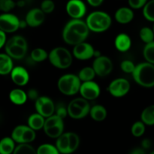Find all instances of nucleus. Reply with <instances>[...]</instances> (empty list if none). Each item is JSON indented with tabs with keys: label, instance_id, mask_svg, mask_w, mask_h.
<instances>
[{
	"label": "nucleus",
	"instance_id": "1",
	"mask_svg": "<svg viewBox=\"0 0 154 154\" xmlns=\"http://www.w3.org/2000/svg\"><path fill=\"white\" fill-rule=\"evenodd\" d=\"M90 33V29L86 21L81 19H72L69 21L63 30V39L66 43L76 45L85 42Z\"/></svg>",
	"mask_w": 154,
	"mask_h": 154
},
{
	"label": "nucleus",
	"instance_id": "2",
	"mask_svg": "<svg viewBox=\"0 0 154 154\" xmlns=\"http://www.w3.org/2000/svg\"><path fill=\"white\" fill-rule=\"evenodd\" d=\"M132 76L137 84L144 88L154 86V64L143 62L135 66Z\"/></svg>",
	"mask_w": 154,
	"mask_h": 154
},
{
	"label": "nucleus",
	"instance_id": "3",
	"mask_svg": "<svg viewBox=\"0 0 154 154\" xmlns=\"http://www.w3.org/2000/svg\"><path fill=\"white\" fill-rule=\"evenodd\" d=\"M111 16L108 13L102 11H96L88 15L86 20L90 31L95 33H102L110 28L111 25Z\"/></svg>",
	"mask_w": 154,
	"mask_h": 154
},
{
	"label": "nucleus",
	"instance_id": "4",
	"mask_svg": "<svg viewBox=\"0 0 154 154\" xmlns=\"http://www.w3.org/2000/svg\"><path fill=\"white\" fill-rule=\"evenodd\" d=\"M48 59L53 66L59 69H67L73 62L72 53L64 47H57L51 50Z\"/></svg>",
	"mask_w": 154,
	"mask_h": 154
},
{
	"label": "nucleus",
	"instance_id": "5",
	"mask_svg": "<svg viewBox=\"0 0 154 154\" xmlns=\"http://www.w3.org/2000/svg\"><path fill=\"white\" fill-rule=\"evenodd\" d=\"M81 81L78 75L75 74H65L58 80L57 87L62 94L68 96L76 95L79 92Z\"/></svg>",
	"mask_w": 154,
	"mask_h": 154
},
{
	"label": "nucleus",
	"instance_id": "6",
	"mask_svg": "<svg viewBox=\"0 0 154 154\" xmlns=\"http://www.w3.org/2000/svg\"><path fill=\"white\" fill-rule=\"evenodd\" d=\"M67 107L69 116L74 119H81L87 116L91 108L89 101L84 98H75Z\"/></svg>",
	"mask_w": 154,
	"mask_h": 154
},
{
	"label": "nucleus",
	"instance_id": "7",
	"mask_svg": "<svg viewBox=\"0 0 154 154\" xmlns=\"http://www.w3.org/2000/svg\"><path fill=\"white\" fill-rule=\"evenodd\" d=\"M45 133L51 138H58L63 134L64 122L62 118L54 114L45 119L43 128Z\"/></svg>",
	"mask_w": 154,
	"mask_h": 154
},
{
	"label": "nucleus",
	"instance_id": "8",
	"mask_svg": "<svg viewBox=\"0 0 154 154\" xmlns=\"http://www.w3.org/2000/svg\"><path fill=\"white\" fill-rule=\"evenodd\" d=\"M11 137L16 143H29L35 139V131L28 125H19L12 131Z\"/></svg>",
	"mask_w": 154,
	"mask_h": 154
},
{
	"label": "nucleus",
	"instance_id": "9",
	"mask_svg": "<svg viewBox=\"0 0 154 154\" xmlns=\"http://www.w3.org/2000/svg\"><path fill=\"white\" fill-rule=\"evenodd\" d=\"M20 21L15 14L11 13H2L0 14V30L5 33H12L20 29Z\"/></svg>",
	"mask_w": 154,
	"mask_h": 154
},
{
	"label": "nucleus",
	"instance_id": "10",
	"mask_svg": "<svg viewBox=\"0 0 154 154\" xmlns=\"http://www.w3.org/2000/svg\"><path fill=\"white\" fill-rule=\"evenodd\" d=\"M92 67L93 68L96 75L100 77H105L112 72L114 64L109 57L101 55L100 57H96L93 60Z\"/></svg>",
	"mask_w": 154,
	"mask_h": 154
},
{
	"label": "nucleus",
	"instance_id": "11",
	"mask_svg": "<svg viewBox=\"0 0 154 154\" xmlns=\"http://www.w3.org/2000/svg\"><path fill=\"white\" fill-rule=\"evenodd\" d=\"M35 107L38 113L45 118L51 116L55 113L56 106L52 99L47 96H40L35 101Z\"/></svg>",
	"mask_w": 154,
	"mask_h": 154
},
{
	"label": "nucleus",
	"instance_id": "12",
	"mask_svg": "<svg viewBox=\"0 0 154 154\" xmlns=\"http://www.w3.org/2000/svg\"><path fill=\"white\" fill-rule=\"evenodd\" d=\"M130 90V83L127 79L118 78L113 80L108 87L109 93L115 98H122L128 94Z\"/></svg>",
	"mask_w": 154,
	"mask_h": 154
},
{
	"label": "nucleus",
	"instance_id": "13",
	"mask_svg": "<svg viewBox=\"0 0 154 154\" xmlns=\"http://www.w3.org/2000/svg\"><path fill=\"white\" fill-rule=\"evenodd\" d=\"M66 9L72 19H81L87 12L86 5L82 0H69L66 4Z\"/></svg>",
	"mask_w": 154,
	"mask_h": 154
},
{
	"label": "nucleus",
	"instance_id": "14",
	"mask_svg": "<svg viewBox=\"0 0 154 154\" xmlns=\"http://www.w3.org/2000/svg\"><path fill=\"white\" fill-rule=\"evenodd\" d=\"M81 97L87 101H93L99 98L100 95V87L99 85L93 81L84 82L81 83L79 91Z\"/></svg>",
	"mask_w": 154,
	"mask_h": 154
},
{
	"label": "nucleus",
	"instance_id": "15",
	"mask_svg": "<svg viewBox=\"0 0 154 154\" xmlns=\"http://www.w3.org/2000/svg\"><path fill=\"white\" fill-rule=\"evenodd\" d=\"M28 48L19 45L10 38L5 45V53L14 60H21L26 56Z\"/></svg>",
	"mask_w": 154,
	"mask_h": 154
},
{
	"label": "nucleus",
	"instance_id": "16",
	"mask_svg": "<svg viewBox=\"0 0 154 154\" xmlns=\"http://www.w3.org/2000/svg\"><path fill=\"white\" fill-rule=\"evenodd\" d=\"M95 49L93 45L86 42L75 45L73 48V55L80 60H87L94 57Z\"/></svg>",
	"mask_w": 154,
	"mask_h": 154
},
{
	"label": "nucleus",
	"instance_id": "17",
	"mask_svg": "<svg viewBox=\"0 0 154 154\" xmlns=\"http://www.w3.org/2000/svg\"><path fill=\"white\" fill-rule=\"evenodd\" d=\"M10 74L12 82L17 85L24 86L29 82V74L26 69L23 66H15Z\"/></svg>",
	"mask_w": 154,
	"mask_h": 154
},
{
	"label": "nucleus",
	"instance_id": "18",
	"mask_svg": "<svg viewBox=\"0 0 154 154\" xmlns=\"http://www.w3.org/2000/svg\"><path fill=\"white\" fill-rule=\"evenodd\" d=\"M45 19V14L41 8H32L26 15L25 21L31 27H37L42 25Z\"/></svg>",
	"mask_w": 154,
	"mask_h": 154
},
{
	"label": "nucleus",
	"instance_id": "19",
	"mask_svg": "<svg viewBox=\"0 0 154 154\" xmlns=\"http://www.w3.org/2000/svg\"><path fill=\"white\" fill-rule=\"evenodd\" d=\"M115 20L121 24L130 23L134 18V12L132 8L128 7H122L117 9L115 12Z\"/></svg>",
	"mask_w": 154,
	"mask_h": 154
},
{
	"label": "nucleus",
	"instance_id": "20",
	"mask_svg": "<svg viewBox=\"0 0 154 154\" xmlns=\"http://www.w3.org/2000/svg\"><path fill=\"white\" fill-rule=\"evenodd\" d=\"M114 45H115L116 48L119 51L125 52L131 48L132 40L129 35H127L126 33H120L116 37Z\"/></svg>",
	"mask_w": 154,
	"mask_h": 154
},
{
	"label": "nucleus",
	"instance_id": "21",
	"mask_svg": "<svg viewBox=\"0 0 154 154\" xmlns=\"http://www.w3.org/2000/svg\"><path fill=\"white\" fill-rule=\"evenodd\" d=\"M13 69V59L6 53H0V75L10 74Z\"/></svg>",
	"mask_w": 154,
	"mask_h": 154
},
{
	"label": "nucleus",
	"instance_id": "22",
	"mask_svg": "<svg viewBox=\"0 0 154 154\" xmlns=\"http://www.w3.org/2000/svg\"><path fill=\"white\" fill-rule=\"evenodd\" d=\"M11 102L15 105H23L26 102L28 97L27 93L20 88H14L9 93Z\"/></svg>",
	"mask_w": 154,
	"mask_h": 154
},
{
	"label": "nucleus",
	"instance_id": "23",
	"mask_svg": "<svg viewBox=\"0 0 154 154\" xmlns=\"http://www.w3.org/2000/svg\"><path fill=\"white\" fill-rule=\"evenodd\" d=\"M90 115L92 119L96 122H102L107 117V110L104 106L96 104L90 108Z\"/></svg>",
	"mask_w": 154,
	"mask_h": 154
},
{
	"label": "nucleus",
	"instance_id": "24",
	"mask_svg": "<svg viewBox=\"0 0 154 154\" xmlns=\"http://www.w3.org/2000/svg\"><path fill=\"white\" fill-rule=\"evenodd\" d=\"M45 122V118L40 115L39 113H33V114L30 115L29 117L28 118V126L30 127L32 129L35 130V131H38L42 128H44Z\"/></svg>",
	"mask_w": 154,
	"mask_h": 154
},
{
	"label": "nucleus",
	"instance_id": "25",
	"mask_svg": "<svg viewBox=\"0 0 154 154\" xmlns=\"http://www.w3.org/2000/svg\"><path fill=\"white\" fill-rule=\"evenodd\" d=\"M15 143L11 137H5L0 140V154H13Z\"/></svg>",
	"mask_w": 154,
	"mask_h": 154
},
{
	"label": "nucleus",
	"instance_id": "26",
	"mask_svg": "<svg viewBox=\"0 0 154 154\" xmlns=\"http://www.w3.org/2000/svg\"><path fill=\"white\" fill-rule=\"evenodd\" d=\"M56 146L59 152L62 154H70L69 151V142L67 132L63 133L61 136L57 138Z\"/></svg>",
	"mask_w": 154,
	"mask_h": 154
},
{
	"label": "nucleus",
	"instance_id": "27",
	"mask_svg": "<svg viewBox=\"0 0 154 154\" xmlns=\"http://www.w3.org/2000/svg\"><path fill=\"white\" fill-rule=\"evenodd\" d=\"M141 119L145 125H154V104L144 109L141 114Z\"/></svg>",
	"mask_w": 154,
	"mask_h": 154
},
{
	"label": "nucleus",
	"instance_id": "28",
	"mask_svg": "<svg viewBox=\"0 0 154 154\" xmlns=\"http://www.w3.org/2000/svg\"><path fill=\"white\" fill-rule=\"evenodd\" d=\"M96 75V74L93 67L86 66V67L82 68L80 70L79 73H78V77L81 82H84L93 81Z\"/></svg>",
	"mask_w": 154,
	"mask_h": 154
},
{
	"label": "nucleus",
	"instance_id": "29",
	"mask_svg": "<svg viewBox=\"0 0 154 154\" xmlns=\"http://www.w3.org/2000/svg\"><path fill=\"white\" fill-rule=\"evenodd\" d=\"M13 154H37V149L29 143H19L15 147Z\"/></svg>",
	"mask_w": 154,
	"mask_h": 154
},
{
	"label": "nucleus",
	"instance_id": "30",
	"mask_svg": "<svg viewBox=\"0 0 154 154\" xmlns=\"http://www.w3.org/2000/svg\"><path fill=\"white\" fill-rule=\"evenodd\" d=\"M48 53L45 49L41 48H36L32 51L31 59L35 62H42L48 57Z\"/></svg>",
	"mask_w": 154,
	"mask_h": 154
},
{
	"label": "nucleus",
	"instance_id": "31",
	"mask_svg": "<svg viewBox=\"0 0 154 154\" xmlns=\"http://www.w3.org/2000/svg\"><path fill=\"white\" fill-rule=\"evenodd\" d=\"M140 38L143 42L146 44L150 43L154 41V33L151 28L147 27H144L140 30Z\"/></svg>",
	"mask_w": 154,
	"mask_h": 154
},
{
	"label": "nucleus",
	"instance_id": "32",
	"mask_svg": "<svg viewBox=\"0 0 154 154\" xmlns=\"http://www.w3.org/2000/svg\"><path fill=\"white\" fill-rule=\"evenodd\" d=\"M143 55L146 61L154 64V41L150 43L146 44L143 50Z\"/></svg>",
	"mask_w": 154,
	"mask_h": 154
},
{
	"label": "nucleus",
	"instance_id": "33",
	"mask_svg": "<svg viewBox=\"0 0 154 154\" xmlns=\"http://www.w3.org/2000/svg\"><path fill=\"white\" fill-rule=\"evenodd\" d=\"M57 146L51 143H43L37 149V154H60Z\"/></svg>",
	"mask_w": 154,
	"mask_h": 154
},
{
	"label": "nucleus",
	"instance_id": "34",
	"mask_svg": "<svg viewBox=\"0 0 154 154\" xmlns=\"http://www.w3.org/2000/svg\"><path fill=\"white\" fill-rule=\"evenodd\" d=\"M143 14L147 21L154 22V0L147 2L143 8Z\"/></svg>",
	"mask_w": 154,
	"mask_h": 154
},
{
	"label": "nucleus",
	"instance_id": "35",
	"mask_svg": "<svg viewBox=\"0 0 154 154\" xmlns=\"http://www.w3.org/2000/svg\"><path fill=\"white\" fill-rule=\"evenodd\" d=\"M68 137H69V151L70 153L75 152L78 148L80 144V138L79 136L75 132H67Z\"/></svg>",
	"mask_w": 154,
	"mask_h": 154
},
{
	"label": "nucleus",
	"instance_id": "36",
	"mask_svg": "<svg viewBox=\"0 0 154 154\" xmlns=\"http://www.w3.org/2000/svg\"><path fill=\"white\" fill-rule=\"evenodd\" d=\"M145 125H146L142 121L135 122L131 128V132H132V135L136 137L142 136L145 132Z\"/></svg>",
	"mask_w": 154,
	"mask_h": 154
},
{
	"label": "nucleus",
	"instance_id": "37",
	"mask_svg": "<svg viewBox=\"0 0 154 154\" xmlns=\"http://www.w3.org/2000/svg\"><path fill=\"white\" fill-rule=\"evenodd\" d=\"M16 3L14 0H0V11L8 13L14 8Z\"/></svg>",
	"mask_w": 154,
	"mask_h": 154
},
{
	"label": "nucleus",
	"instance_id": "38",
	"mask_svg": "<svg viewBox=\"0 0 154 154\" xmlns=\"http://www.w3.org/2000/svg\"><path fill=\"white\" fill-rule=\"evenodd\" d=\"M55 8V4L52 0H43L41 4V9L45 14L52 13Z\"/></svg>",
	"mask_w": 154,
	"mask_h": 154
},
{
	"label": "nucleus",
	"instance_id": "39",
	"mask_svg": "<svg viewBox=\"0 0 154 154\" xmlns=\"http://www.w3.org/2000/svg\"><path fill=\"white\" fill-rule=\"evenodd\" d=\"M136 65L135 63L129 60H125L122 61L121 64H120V68L122 70L126 73H132L135 70V68Z\"/></svg>",
	"mask_w": 154,
	"mask_h": 154
},
{
	"label": "nucleus",
	"instance_id": "40",
	"mask_svg": "<svg viewBox=\"0 0 154 154\" xmlns=\"http://www.w3.org/2000/svg\"><path fill=\"white\" fill-rule=\"evenodd\" d=\"M55 113L56 115L64 119L69 115V113H68V107H66L63 104H58L57 106H56Z\"/></svg>",
	"mask_w": 154,
	"mask_h": 154
},
{
	"label": "nucleus",
	"instance_id": "41",
	"mask_svg": "<svg viewBox=\"0 0 154 154\" xmlns=\"http://www.w3.org/2000/svg\"><path fill=\"white\" fill-rule=\"evenodd\" d=\"M130 8L133 9H139L144 8L147 4V0H128Z\"/></svg>",
	"mask_w": 154,
	"mask_h": 154
},
{
	"label": "nucleus",
	"instance_id": "42",
	"mask_svg": "<svg viewBox=\"0 0 154 154\" xmlns=\"http://www.w3.org/2000/svg\"><path fill=\"white\" fill-rule=\"evenodd\" d=\"M27 97H28V98H29L31 101H35L40 96H39L38 91H37V89L31 88L28 91V92H27Z\"/></svg>",
	"mask_w": 154,
	"mask_h": 154
},
{
	"label": "nucleus",
	"instance_id": "43",
	"mask_svg": "<svg viewBox=\"0 0 154 154\" xmlns=\"http://www.w3.org/2000/svg\"><path fill=\"white\" fill-rule=\"evenodd\" d=\"M7 36L5 32L0 30V49L5 47L6 42H7Z\"/></svg>",
	"mask_w": 154,
	"mask_h": 154
},
{
	"label": "nucleus",
	"instance_id": "44",
	"mask_svg": "<svg viewBox=\"0 0 154 154\" xmlns=\"http://www.w3.org/2000/svg\"><path fill=\"white\" fill-rule=\"evenodd\" d=\"M87 1L93 7H98L102 4L104 0H87Z\"/></svg>",
	"mask_w": 154,
	"mask_h": 154
},
{
	"label": "nucleus",
	"instance_id": "45",
	"mask_svg": "<svg viewBox=\"0 0 154 154\" xmlns=\"http://www.w3.org/2000/svg\"><path fill=\"white\" fill-rule=\"evenodd\" d=\"M141 146L143 149H148L151 146V141L149 139L145 138L141 141Z\"/></svg>",
	"mask_w": 154,
	"mask_h": 154
},
{
	"label": "nucleus",
	"instance_id": "46",
	"mask_svg": "<svg viewBox=\"0 0 154 154\" xmlns=\"http://www.w3.org/2000/svg\"><path fill=\"white\" fill-rule=\"evenodd\" d=\"M129 154H145V151L143 148H135L129 152Z\"/></svg>",
	"mask_w": 154,
	"mask_h": 154
},
{
	"label": "nucleus",
	"instance_id": "47",
	"mask_svg": "<svg viewBox=\"0 0 154 154\" xmlns=\"http://www.w3.org/2000/svg\"><path fill=\"white\" fill-rule=\"evenodd\" d=\"M150 154H154V151H153L152 152H150Z\"/></svg>",
	"mask_w": 154,
	"mask_h": 154
},
{
	"label": "nucleus",
	"instance_id": "48",
	"mask_svg": "<svg viewBox=\"0 0 154 154\" xmlns=\"http://www.w3.org/2000/svg\"><path fill=\"white\" fill-rule=\"evenodd\" d=\"M153 33H154V25H153Z\"/></svg>",
	"mask_w": 154,
	"mask_h": 154
}]
</instances>
